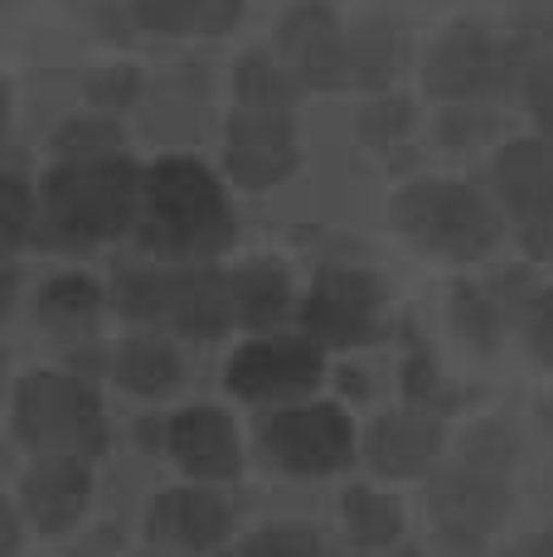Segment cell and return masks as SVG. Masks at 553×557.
Returning <instances> with one entry per match:
<instances>
[{
    "instance_id": "obj_4",
    "label": "cell",
    "mask_w": 553,
    "mask_h": 557,
    "mask_svg": "<svg viewBox=\"0 0 553 557\" xmlns=\"http://www.w3.org/2000/svg\"><path fill=\"white\" fill-rule=\"evenodd\" d=\"M393 213H398V228L418 248L462 257V262L491 252L500 238L495 209L462 180H418L398 195Z\"/></svg>"
},
{
    "instance_id": "obj_21",
    "label": "cell",
    "mask_w": 553,
    "mask_h": 557,
    "mask_svg": "<svg viewBox=\"0 0 553 557\" xmlns=\"http://www.w3.org/2000/svg\"><path fill=\"white\" fill-rule=\"evenodd\" d=\"M136 20L146 29H161V35H189V29H229L238 20L243 0H132Z\"/></svg>"
},
{
    "instance_id": "obj_14",
    "label": "cell",
    "mask_w": 553,
    "mask_h": 557,
    "mask_svg": "<svg viewBox=\"0 0 553 557\" xmlns=\"http://www.w3.org/2000/svg\"><path fill=\"white\" fill-rule=\"evenodd\" d=\"M282 49L292 73L316 92H331L349 78L345 69V29H340L335 10L321 0H302L286 10L282 20Z\"/></svg>"
},
{
    "instance_id": "obj_29",
    "label": "cell",
    "mask_w": 553,
    "mask_h": 557,
    "mask_svg": "<svg viewBox=\"0 0 553 557\" xmlns=\"http://www.w3.org/2000/svg\"><path fill=\"white\" fill-rule=\"evenodd\" d=\"M452 320H456V330H462L466 339H471L476 349H491L495 345V325H500V310H495V301L486 292H456V306H452Z\"/></svg>"
},
{
    "instance_id": "obj_2",
    "label": "cell",
    "mask_w": 553,
    "mask_h": 557,
    "mask_svg": "<svg viewBox=\"0 0 553 557\" xmlns=\"http://www.w3.org/2000/svg\"><path fill=\"white\" fill-rule=\"evenodd\" d=\"M142 243L165 257H214L233 243V213L223 185L199 160H161L146 170Z\"/></svg>"
},
{
    "instance_id": "obj_18",
    "label": "cell",
    "mask_w": 553,
    "mask_h": 557,
    "mask_svg": "<svg viewBox=\"0 0 553 557\" xmlns=\"http://www.w3.org/2000/svg\"><path fill=\"white\" fill-rule=\"evenodd\" d=\"M340 523H345L349 543L365 553H384L403 539V509L398 499L374 485H349L340 495Z\"/></svg>"
},
{
    "instance_id": "obj_36",
    "label": "cell",
    "mask_w": 553,
    "mask_h": 557,
    "mask_svg": "<svg viewBox=\"0 0 553 557\" xmlns=\"http://www.w3.org/2000/svg\"><path fill=\"white\" fill-rule=\"evenodd\" d=\"M20 539H25V513L10 499L5 513H0V557H20V548H25Z\"/></svg>"
},
{
    "instance_id": "obj_7",
    "label": "cell",
    "mask_w": 553,
    "mask_h": 557,
    "mask_svg": "<svg viewBox=\"0 0 553 557\" xmlns=\"http://www.w3.org/2000/svg\"><path fill=\"white\" fill-rule=\"evenodd\" d=\"M229 393L248 403H282L292 407L296 398L316 388L325 379V355L316 339L276 335V339H253L229 359Z\"/></svg>"
},
{
    "instance_id": "obj_3",
    "label": "cell",
    "mask_w": 553,
    "mask_h": 557,
    "mask_svg": "<svg viewBox=\"0 0 553 557\" xmlns=\"http://www.w3.org/2000/svg\"><path fill=\"white\" fill-rule=\"evenodd\" d=\"M15 436L35 456L93 460L108 451V412L83 373L35 369L15 383Z\"/></svg>"
},
{
    "instance_id": "obj_37",
    "label": "cell",
    "mask_w": 553,
    "mask_h": 557,
    "mask_svg": "<svg viewBox=\"0 0 553 557\" xmlns=\"http://www.w3.org/2000/svg\"><path fill=\"white\" fill-rule=\"evenodd\" d=\"M509 553H515V557H553V529L529 533V539H525V543H515Z\"/></svg>"
},
{
    "instance_id": "obj_1",
    "label": "cell",
    "mask_w": 553,
    "mask_h": 557,
    "mask_svg": "<svg viewBox=\"0 0 553 557\" xmlns=\"http://www.w3.org/2000/svg\"><path fill=\"white\" fill-rule=\"evenodd\" d=\"M146 170L126 156L112 160H73L45 180V223L49 243L63 248H93V243L122 238L132 223H142Z\"/></svg>"
},
{
    "instance_id": "obj_40",
    "label": "cell",
    "mask_w": 553,
    "mask_h": 557,
    "mask_svg": "<svg viewBox=\"0 0 553 557\" xmlns=\"http://www.w3.org/2000/svg\"><path fill=\"white\" fill-rule=\"evenodd\" d=\"M505 557H515V553H505Z\"/></svg>"
},
{
    "instance_id": "obj_16",
    "label": "cell",
    "mask_w": 553,
    "mask_h": 557,
    "mask_svg": "<svg viewBox=\"0 0 553 557\" xmlns=\"http://www.w3.org/2000/svg\"><path fill=\"white\" fill-rule=\"evenodd\" d=\"M229 175L243 189H268L282 185L296 170V136L286 126V116H262V112H238L229 122Z\"/></svg>"
},
{
    "instance_id": "obj_38",
    "label": "cell",
    "mask_w": 553,
    "mask_h": 557,
    "mask_svg": "<svg viewBox=\"0 0 553 557\" xmlns=\"http://www.w3.org/2000/svg\"><path fill=\"white\" fill-rule=\"evenodd\" d=\"M325 557H349V553H325Z\"/></svg>"
},
{
    "instance_id": "obj_12",
    "label": "cell",
    "mask_w": 553,
    "mask_h": 557,
    "mask_svg": "<svg viewBox=\"0 0 553 557\" xmlns=\"http://www.w3.org/2000/svg\"><path fill=\"white\" fill-rule=\"evenodd\" d=\"M165 451L185 470L195 485H219V480H238L243 446L233 432V417L223 407H185L170 417L165 426Z\"/></svg>"
},
{
    "instance_id": "obj_32",
    "label": "cell",
    "mask_w": 553,
    "mask_h": 557,
    "mask_svg": "<svg viewBox=\"0 0 553 557\" xmlns=\"http://www.w3.org/2000/svg\"><path fill=\"white\" fill-rule=\"evenodd\" d=\"M525 98H529V112H534L539 132H544V141L553 146V53H544V59L529 63Z\"/></svg>"
},
{
    "instance_id": "obj_22",
    "label": "cell",
    "mask_w": 553,
    "mask_h": 557,
    "mask_svg": "<svg viewBox=\"0 0 553 557\" xmlns=\"http://www.w3.org/2000/svg\"><path fill=\"white\" fill-rule=\"evenodd\" d=\"M98 310H102V292L78 272L54 276V282L39 292V320H45L54 335H88Z\"/></svg>"
},
{
    "instance_id": "obj_5",
    "label": "cell",
    "mask_w": 553,
    "mask_h": 557,
    "mask_svg": "<svg viewBox=\"0 0 553 557\" xmlns=\"http://www.w3.org/2000/svg\"><path fill=\"white\" fill-rule=\"evenodd\" d=\"M258 446L282 475L325 480L355 460V426L335 403H292L258 422Z\"/></svg>"
},
{
    "instance_id": "obj_39",
    "label": "cell",
    "mask_w": 553,
    "mask_h": 557,
    "mask_svg": "<svg viewBox=\"0 0 553 557\" xmlns=\"http://www.w3.org/2000/svg\"><path fill=\"white\" fill-rule=\"evenodd\" d=\"M142 557H161V553H142Z\"/></svg>"
},
{
    "instance_id": "obj_35",
    "label": "cell",
    "mask_w": 553,
    "mask_h": 557,
    "mask_svg": "<svg viewBox=\"0 0 553 557\" xmlns=\"http://www.w3.org/2000/svg\"><path fill=\"white\" fill-rule=\"evenodd\" d=\"M486 132H491V122L476 116L471 107H452V112L442 116V141L446 146H466V141H476V136H486Z\"/></svg>"
},
{
    "instance_id": "obj_26",
    "label": "cell",
    "mask_w": 553,
    "mask_h": 557,
    "mask_svg": "<svg viewBox=\"0 0 553 557\" xmlns=\"http://www.w3.org/2000/svg\"><path fill=\"white\" fill-rule=\"evenodd\" d=\"M54 146L63 165H73V160H112L116 146H122V126L112 116H73L54 136Z\"/></svg>"
},
{
    "instance_id": "obj_11",
    "label": "cell",
    "mask_w": 553,
    "mask_h": 557,
    "mask_svg": "<svg viewBox=\"0 0 553 557\" xmlns=\"http://www.w3.org/2000/svg\"><path fill=\"white\" fill-rule=\"evenodd\" d=\"M15 505L35 533H69L93 505V460L35 456V466L20 475Z\"/></svg>"
},
{
    "instance_id": "obj_9",
    "label": "cell",
    "mask_w": 553,
    "mask_h": 557,
    "mask_svg": "<svg viewBox=\"0 0 553 557\" xmlns=\"http://www.w3.org/2000/svg\"><path fill=\"white\" fill-rule=\"evenodd\" d=\"M302 325L306 339H316L321 349L365 345L379 330V286L365 272L335 267L311 286V296L302 306Z\"/></svg>"
},
{
    "instance_id": "obj_6",
    "label": "cell",
    "mask_w": 553,
    "mask_h": 557,
    "mask_svg": "<svg viewBox=\"0 0 553 557\" xmlns=\"http://www.w3.org/2000/svg\"><path fill=\"white\" fill-rule=\"evenodd\" d=\"M428 513L452 548H481V543L500 529V519L509 513V475L481 470V466L456 456V466H446L432 475Z\"/></svg>"
},
{
    "instance_id": "obj_28",
    "label": "cell",
    "mask_w": 553,
    "mask_h": 557,
    "mask_svg": "<svg viewBox=\"0 0 553 557\" xmlns=\"http://www.w3.org/2000/svg\"><path fill=\"white\" fill-rule=\"evenodd\" d=\"M462 460H471V466H481V470H500V475H509V466H515V436H509L500 422L471 426V432H466V442H462Z\"/></svg>"
},
{
    "instance_id": "obj_24",
    "label": "cell",
    "mask_w": 553,
    "mask_h": 557,
    "mask_svg": "<svg viewBox=\"0 0 553 557\" xmlns=\"http://www.w3.org/2000/svg\"><path fill=\"white\" fill-rule=\"evenodd\" d=\"M238 98H243V112L286 116L296 102V83L272 53H248L238 63Z\"/></svg>"
},
{
    "instance_id": "obj_31",
    "label": "cell",
    "mask_w": 553,
    "mask_h": 557,
    "mask_svg": "<svg viewBox=\"0 0 553 557\" xmlns=\"http://www.w3.org/2000/svg\"><path fill=\"white\" fill-rule=\"evenodd\" d=\"M403 132H408V107L403 102H369L365 112H359V136H365L369 146H393L403 141Z\"/></svg>"
},
{
    "instance_id": "obj_34",
    "label": "cell",
    "mask_w": 553,
    "mask_h": 557,
    "mask_svg": "<svg viewBox=\"0 0 553 557\" xmlns=\"http://www.w3.org/2000/svg\"><path fill=\"white\" fill-rule=\"evenodd\" d=\"M529 349L553 363V292L534 296V306H529Z\"/></svg>"
},
{
    "instance_id": "obj_33",
    "label": "cell",
    "mask_w": 553,
    "mask_h": 557,
    "mask_svg": "<svg viewBox=\"0 0 553 557\" xmlns=\"http://www.w3.org/2000/svg\"><path fill=\"white\" fill-rule=\"evenodd\" d=\"M136 92H142V78L132 69H102L98 78L88 83L93 107H132Z\"/></svg>"
},
{
    "instance_id": "obj_17",
    "label": "cell",
    "mask_w": 553,
    "mask_h": 557,
    "mask_svg": "<svg viewBox=\"0 0 553 557\" xmlns=\"http://www.w3.org/2000/svg\"><path fill=\"white\" fill-rule=\"evenodd\" d=\"M165 320L180 335L214 339L233 320V276L214 272V267H180L170 272V306Z\"/></svg>"
},
{
    "instance_id": "obj_23",
    "label": "cell",
    "mask_w": 553,
    "mask_h": 557,
    "mask_svg": "<svg viewBox=\"0 0 553 557\" xmlns=\"http://www.w3.org/2000/svg\"><path fill=\"white\" fill-rule=\"evenodd\" d=\"M393 63H398V29H393L389 20H359V25L345 35L349 83L379 88V83L393 78Z\"/></svg>"
},
{
    "instance_id": "obj_15",
    "label": "cell",
    "mask_w": 553,
    "mask_h": 557,
    "mask_svg": "<svg viewBox=\"0 0 553 557\" xmlns=\"http://www.w3.org/2000/svg\"><path fill=\"white\" fill-rule=\"evenodd\" d=\"M442 446H446L442 417L432 412V407H403V412H389L369 426L365 456L379 475L413 480V475H428V470L438 466Z\"/></svg>"
},
{
    "instance_id": "obj_20",
    "label": "cell",
    "mask_w": 553,
    "mask_h": 557,
    "mask_svg": "<svg viewBox=\"0 0 553 557\" xmlns=\"http://www.w3.org/2000/svg\"><path fill=\"white\" fill-rule=\"evenodd\" d=\"M116 383L136 398H165L180 383V355L156 335H136L116 355Z\"/></svg>"
},
{
    "instance_id": "obj_19",
    "label": "cell",
    "mask_w": 553,
    "mask_h": 557,
    "mask_svg": "<svg viewBox=\"0 0 553 557\" xmlns=\"http://www.w3.org/2000/svg\"><path fill=\"white\" fill-rule=\"evenodd\" d=\"M292 310V286L272 262H253L233 276V320L248 330H276Z\"/></svg>"
},
{
    "instance_id": "obj_25",
    "label": "cell",
    "mask_w": 553,
    "mask_h": 557,
    "mask_svg": "<svg viewBox=\"0 0 553 557\" xmlns=\"http://www.w3.org/2000/svg\"><path fill=\"white\" fill-rule=\"evenodd\" d=\"M116 310L132 320H165L170 306V267H126L116 272Z\"/></svg>"
},
{
    "instance_id": "obj_10",
    "label": "cell",
    "mask_w": 553,
    "mask_h": 557,
    "mask_svg": "<svg viewBox=\"0 0 553 557\" xmlns=\"http://www.w3.org/2000/svg\"><path fill=\"white\" fill-rule=\"evenodd\" d=\"M495 189L509 203V213H515L525 243L539 252L549 243V223H553V146L534 141V136H519V141L500 146Z\"/></svg>"
},
{
    "instance_id": "obj_8",
    "label": "cell",
    "mask_w": 553,
    "mask_h": 557,
    "mask_svg": "<svg viewBox=\"0 0 553 557\" xmlns=\"http://www.w3.org/2000/svg\"><path fill=\"white\" fill-rule=\"evenodd\" d=\"M428 92L452 102H476L509 88V49H500L481 25H452L432 45L428 69H422Z\"/></svg>"
},
{
    "instance_id": "obj_13",
    "label": "cell",
    "mask_w": 553,
    "mask_h": 557,
    "mask_svg": "<svg viewBox=\"0 0 553 557\" xmlns=\"http://www.w3.org/2000/svg\"><path fill=\"white\" fill-rule=\"evenodd\" d=\"M233 529V509L223 505L209 485H180V490H161L146 509V539L165 543L175 553H214Z\"/></svg>"
},
{
    "instance_id": "obj_27",
    "label": "cell",
    "mask_w": 553,
    "mask_h": 557,
    "mask_svg": "<svg viewBox=\"0 0 553 557\" xmlns=\"http://www.w3.org/2000/svg\"><path fill=\"white\" fill-rule=\"evenodd\" d=\"M238 557H325V543L311 523H262L243 539Z\"/></svg>"
},
{
    "instance_id": "obj_30",
    "label": "cell",
    "mask_w": 553,
    "mask_h": 557,
    "mask_svg": "<svg viewBox=\"0 0 553 557\" xmlns=\"http://www.w3.org/2000/svg\"><path fill=\"white\" fill-rule=\"evenodd\" d=\"M39 223V209H35V199H29V185H25V175L20 170H10L5 175V248L10 257L20 252V243L29 238V228Z\"/></svg>"
}]
</instances>
